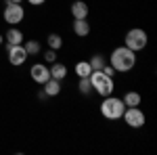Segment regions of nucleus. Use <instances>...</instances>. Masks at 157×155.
Returning <instances> with one entry per match:
<instances>
[{"label":"nucleus","mask_w":157,"mask_h":155,"mask_svg":"<svg viewBox=\"0 0 157 155\" xmlns=\"http://www.w3.org/2000/svg\"><path fill=\"white\" fill-rule=\"evenodd\" d=\"M109 63L115 69V73H126V72H130V69H134V65H136V52L130 50L128 46H117V48H113Z\"/></svg>","instance_id":"1"},{"label":"nucleus","mask_w":157,"mask_h":155,"mask_svg":"<svg viewBox=\"0 0 157 155\" xmlns=\"http://www.w3.org/2000/svg\"><path fill=\"white\" fill-rule=\"evenodd\" d=\"M124 101H121L120 96L115 95H109V96H103V101H101V115L109 122H115V119H121L124 115Z\"/></svg>","instance_id":"2"},{"label":"nucleus","mask_w":157,"mask_h":155,"mask_svg":"<svg viewBox=\"0 0 157 155\" xmlns=\"http://www.w3.org/2000/svg\"><path fill=\"white\" fill-rule=\"evenodd\" d=\"M90 84H92V90L101 96H109L115 92V82H113V78L107 76L105 72H101V69H92L90 72Z\"/></svg>","instance_id":"3"},{"label":"nucleus","mask_w":157,"mask_h":155,"mask_svg":"<svg viewBox=\"0 0 157 155\" xmlns=\"http://www.w3.org/2000/svg\"><path fill=\"white\" fill-rule=\"evenodd\" d=\"M126 44L124 46H128L130 50L134 52H138V50H145L147 44H149V36H147L145 29H140V27H132V29H128V34H126V40H124Z\"/></svg>","instance_id":"4"},{"label":"nucleus","mask_w":157,"mask_h":155,"mask_svg":"<svg viewBox=\"0 0 157 155\" xmlns=\"http://www.w3.org/2000/svg\"><path fill=\"white\" fill-rule=\"evenodd\" d=\"M2 19H4V23H9V25L21 23L25 19V9L21 4H17V2H6V6L2 11Z\"/></svg>","instance_id":"5"},{"label":"nucleus","mask_w":157,"mask_h":155,"mask_svg":"<svg viewBox=\"0 0 157 155\" xmlns=\"http://www.w3.org/2000/svg\"><path fill=\"white\" fill-rule=\"evenodd\" d=\"M121 119H124L130 128H143V126H145V122H147L145 111L138 107V105H136V107H126V109H124Z\"/></svg>","instance_id":"6"},{"label":"nucleus","mask_w":157,"mask_h":155,"mask_svg":"<svg viewBox=\"0 0 157 155\" xmlns=\"http://www.w3.org/2000/svg\"><path fill=\"white\" fill-rule=\"evenodd\" d=\"M6 59L13 67H21L27 61V52H25L23 44H6Z\"/></svg>","instance_id":"7"},{"label":"nucleus","mask_w":157,"mask_h":155,"mask_svg":"<svg viewBox=\"0 0 157 155\" xmlns=\"http://www.w3.org/2000/svg\"><path fill=\"white\" fill-rule=\"evenodd\" d=\"M29 76H32V80L36 84H42L46 82V80H50V69L46 63H34L32 65V69H29Z\"/></svg>","instance_id":"8"},{"label":"nucleus","mask_w":157,"mask_h":155,"mask_svg":"<svg viewBox=\"0 0 157 155\" xmlns=\"http://www.w3.org/2000/svg\"><path fill=\"white\" fill-rule=\"evenodd\" d=\"M69 13H71L73 19H86L90 9H88V4H86L84 0H75V2H71V6H69Z\"/></svg>","instance_id":"9"},{"label":"nucleus","mask_w":157,"mask_h":155,"mask_svg":"<svg viewBox=\"0 0 157 155\" xmlns=\"http://www.w3.org/2000/svg\"><path fill=\"white\" fill-rule=\"evenodd\" d=\"M4 42L6 44H23V32L15 25H9V32L4 34Z\"/></svg>","instance_id":"10"},{"label":"nucleus","mask_w":157,"mask_h":155,"mask_svg":"<svg viewBox=\"0 0 157 155\" xmlns=\"http://www.w3.org/2000/svg\"><path fill=\"white\" fill-rule=\"evenodd\" d=\"M73 34L80 38H86L90 34V23H88V19H73V25H71Z\"/></svg>","instance_id":"11"},{"label":"nucleus","mask_w":157,"mask_h":155,"mask_svg":"<svg viewBox=\"0 0 157 155\" xmlns=\"http://www.w3.org/2000/svg\"><path fill=\"white\" fill-rule=\"evenodd\" d=\"M42 86H44L42 90H44V95H46V96H59L61 95V80L50 78V80H46Z\"/></svg>","instance_id":"12"},{"label":"nucleus","mask_w":157,"mask_h":155,"mask_svg":"<svg viewBox=\"0 0 157 155\" xmlns=\"http://www.w3.org/2000/svg\"><path fill=\"white\" fill-rule=\"evenodd\" d=\"M50 78H55V80H65L67 78V67L63 65V63H59V61H55V63H50Z\"/></svg>","instance_id":"13"},{"label":"nucleus","mask_w":157,"mask_h":155,"mask_svg":"<svg viewBox=\"0 0 157 155\" xmlns=\"http://www.w3.org/2000/svg\"><path fill=\"white\" fill-rule=\"evenodd\" d=\"M121 101H124L126 107H136V105H140L143 96H140V92H136V90H128L126 95L121 96Z\"/></svg>","instance_id":"14"},{"label":"nucleus","mask_w":157,"mask_h":155,"mask_svg":"<svg viewBox=\"0 0 157 155\" xmlns=\"http://www.w3.org/2000/svg\"><path fill=\"white\" fill-rule=\"evenodd\" d=\"M73 72H75L78 78H88L90 72H92V67H90V63H88V61H78V63H75V67H73Z\"/></svg>","instance_id":"15"},{"label":"nucleus","mask_w":157,"mask_h":155,"mask_svg":"<svg viewBox=\"0 0 157 155\" xmlns=\"http://www.w3.org/2000/svg\"><path fill=\"white\" fill-rule=\"evenodd\" d=\"M25 52H27V57H36V55H40V50H42V44L38 42V40H27L23 44Z\"/></svg>","instance_id":"16"},{"label":"nucleus","mask_w":157,"mask_h":155,"mask_svg":"<svg viewBox=\"0 0 157 155\" xmlns=\"http://www.w3.org/2000/svg\"><path fill=\"white\" fill-rule=\"evenodd\" d=\"M46 44H48V48H52V50H61V48H63V38H61V34H48Z\"/></svg>","instance_id":"17"},{"label":"nucleus","mask_w":157,"mask_h":155,"mask_svg":"<svg viewBox=\"0 0 157 155\" xmlns=\"http://www.w3.org/2000/svg\"><path fill=\"white\" fill-rule=\"evenodd\" d=\"M88 63H90V67H92V69H103V67L107 65V59L98 52V55H94V57H90V61H88Z\"/></svg>","instance_id":"18"},{"label":"nucleus","mask_w":157,"mask_h":155,"mask_svg":"<svg viewBox=\"0 0 157 155\" xmlns=\"http://www.w3.org/2000/svg\"><path fill=\"white\" fill-rule=\"evenodd\" d=\"M80 82H78V90L82 92V95H90L92 92V84H90V78H78Z\"/></svg>","instance_id":"19"},{"label":"nucleus","mask_w":157,"mask_h":155,"mask_svg":"<svg viewBox=\"0 0 157 155\" xmlns=\"http://www.w3.org/2000/svg\"><path fill=\"white\" fill-rule=\"evenodd\" d=\"M44 61H46V63H55V61H57V50L48 48V50L44 52Z\"/></svg>","instance_id":"20"},{"label":"nucleus","mask_w":157,"mask_h":155,"mask_svg":"<svg viewBox=\"0 0 157 155\" xmlns=\"http://www.w3.org/2000/svg\"><path fill=\"white\" fill-rule=\"evenodd\" d=\"M101 72H105V73H107V76H111V78L115 76V69H113V67H111L109 63H107V65H105V67H103V69H101Z\"/></svg>","instance_id":"21"},{"label":"nucleus","mask_w":157,"mask_h":155,"mask_svg":"<svg viewBox=\"0 0 157 155\" xmlns=\"http://www.w3.org/2000/svg\"><path fill=\"white\" fill-rule=\"evenodd\" d=\"M27 2H29L32 6H42V4H44L46 0H27Z\"/></svg>","instance_id":"22"},{"label":"nucleus","mask_w":157,"mask_h":155,"mask_svg":"<svg viewBox=\"0 0 157 155\" xmlns=\"http://www.w3.org/2000/svg\"><path fill=\"white\" fill-rule=\"evenodd\" d=\"M6 2H17V4H21L23 0H6Z\"/></svg>","instance_id":"23"},{"label":"nucleus","mask_w":157,"mask_h":155,"mask_svg":"<svg viewBox=\"0 0 157 155\" xmlns=\"http://www.w3.org/2000/svg\"><path fill=\"white\" fill-rule=\"evenodd\" d=\"M2 44H4V36L0 34V46H2Z\"/></svg>","instance_id":"24"}]
</instances>
